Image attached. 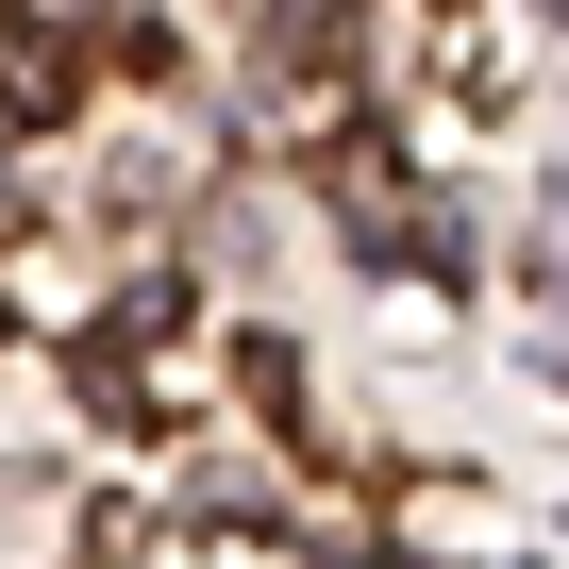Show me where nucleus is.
Masks as SVG:
<instances>
[{
  "label": "nucleus",
  "mask_w": 569,
  "mask_h": 569,
  "mask_svg": "<svg viewBox=\"0 0 569 569\" xmlns=\"http://www.w3.org/2000/svg\"><path fill=\"white\" fill-rule=\"evenodd\" d=\"M352 51V0H268V68H336Z\"/></svg>",
  "instance_id": "obj_2"
},
{
  "label": "nucleus",
  "mask_w": 569,
  "mask_h": 569,
  "mask_svg": "<svg viewBox=\"0 0 569 569\" xmlns=\"http://www.w3.org/2000/svg\"><path fill=\"white\" fill-rule=\"evenodd\" d=\"M68 84H84V18L68 0H18L0 18V118H68Z\"/></svg>",
  "instance_id": "obj_1"
}]
</instances>
